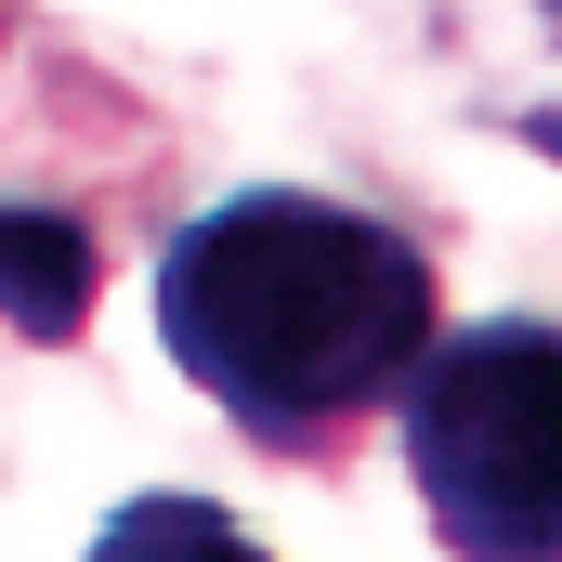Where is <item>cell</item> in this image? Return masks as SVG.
Instances as JSON below:
<instances>
[{
    "instance_id": "obj_1",
    "label": "cell",
    "mask_w": 562,
    "mask_h": 562,
    "mask_svg": "<svg viewBox=\"0 0 562 562\" xmlns=\"http://www.w3.org/2000/svg\"><path fill=\"white\" fill-rule=\"evenodd\" d=\"M157 340L276 471H353L367 419L406 406L445 340V276L406 223L314 183H236L170 223Z\"/></svg>"
},
{
    "instance_id": "obj_2",
    "label": "cell",
    "mask_w": 562,
    "mask_h": 562,
    "mask_svg": "<svg viewBox=\"0 0 562 562\" xmlns=\"http://www.w3.org/2000/svg\"><path fill=\"white\" fill-rule=\"evenodd\" d=\"M393 431L445 562H562V314L445 327Z\"/></svg>"
},
{
    "instance_id": "obj_3",
    "label": "cell",
    "mask_w": 562,
    "mask_h": 562,
    "mask_svg": "<svg viewBox=\"0 0 562 562\" xmlns=\"http://www.w3.org/2000/svg\"><path fill=\"white\" fill-rule=\"evenodd\" d=\"M92 301H105V223L53 196H0V340L79 353Z\"/></svg>"
},
{
    "instance_id": "obj_4",
    "label": "cell",
    "mask_w": 562,
    "mask_h": 562,
    "mask_svg": "<svg viewBox=\"0 0 562 562\" xmlns=\"http://www.w3.org/2000/svg\"><path fill=\"white\" fill-rule=\"evenodd\" d=\"M79 562H276L223 497H183V484H157V497H119L105 510V537Z\"/></svg>"
}]
</instances>
